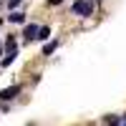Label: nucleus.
I'll list each match as a JSON object with an SVG mask.
<instances>
[{
	"mask_svg": "<svg viewBox=\"0 0 126 126\" xmlns=\"http://www.w3.org/2000/svg\"><path fill=\"white\" fill-rule=\"evenodd\" d=\"M71 10H73V15H81V18H88V15L93 13V5L88 3V0H76V3L71 5Z\"/></svg>",
	"mask_w": 126,
	"mask_h": 126,
	"instance_id": "obj_1",
	"label": "nucleus"
},
{
	"mask_svg": "<svg viewBox=\"0 0 126 126\" xmlns=\"http://www.w3.org/2000/svg\"><path fill=\"white\" fill-rule=\"evenodd\" d=\"M18 93H20V86H18V83H15V86H10V88H3V91H0V101H13Z\"/></svg>",
	"mask_w": 126,
	"mask_h": 126,
	"instance_id": "obj_2",
	"label": "nucleus"
},
{
	"mask_svg": "<svg viewBox=\"0 0 126 126\" xmlns=\"http://www.w3.org/2000/svg\"><path fill=\"white\" fill-rule=\"evenodd\" d=\"M38 33H40V28H38L35 23H30V25H25V28H23V35H25V40H33V38H38Z\"/></svg>",
	"mask_w": 126,
	"mask_h": 126,
	"instance_id": "obj_3",
	"label": "nucleus"
},
{
	"mask_svg": "<svg viewBox=\"0 0 126 126\" xmlns=\"http://www.w3.org/2000/svg\"><path fill=\"white\" fill-rule=\"evenodd\" d=\"M56 46H58V40H50V43H46V48H43V56H50L56 50Z\"/></svg>",
	"mask_w": 126,
	"mask_h": 126,
	"instance_id": "obj_4",
	"label": "nucleus"
},
{
	"mask_svg": "<svg viewBox=\"0 0 126 126\" xmlns=\"http://www.w3.org/2000/svg\"><path fill=\"white\" fill-rule=\"evenodd\" d=\"M10 23H25V15L23 13H10Z\"/></svg>",
	"mask_w": 126,
	"mask_h": 126,
	"instance_id": "obj_5",
	"label": "nucleus"
},
{
	"mask_svg": "<svg viewBox=\"0 0 126 126\" xmlns=\"http://www.w3.org/2000/svg\"><path fill=\"white\" fill-rule=\"evenodd\" d=\"M50 38V28H40V33H38V40H48Z\"/></svg>",
	"mask_w": 126,
	"mask_h": 126,
	"instance_id": "obj_6",
	"label": "nucleus"
},
{
	"mask_svg": "<svg viewBox=\"0 0 126 126\" xmlns=\"http://www.w3.org/2000/svg\"><path fill=\"white\" fill-rule=\"evenodd\" d=\"M106 121H109V126H124V124H121L124 119H113V116H109Z\"/></svg>",
	"mask_w": 126,
	"mask_h": 126,
	"instance_id": "obj_7",
	"label": "nucleus"
},
{
	"mask_svg": "<svg viewBox=\"0 0 126 126\" xmlns=\"http://www.w3.org/2000/svg\"><path fill=\"white\" fill-rule=\"evenodd\" d=\"M15 5H20V0H8V8H15Z\"/></svg>",
	"mask_w": 126,
	"mask_h": 126,
	"instance_id": "obj_8",
	"label": "nucleus"
},
{
	"mask_svg": "<svg viewBox=\"0 0 126 126\" xmlns=\"http://www.w3.org/2000/svg\"><path fill=\"white\" fill-rule=\"evenodd\" d=\"M124 126H126V124H124Z\"/></svg>",
	"mask_w": 126,
	"mask_h": 126,
	"instance_id": "obj_9",
	"label": "nucleus"
}]
</instances>
